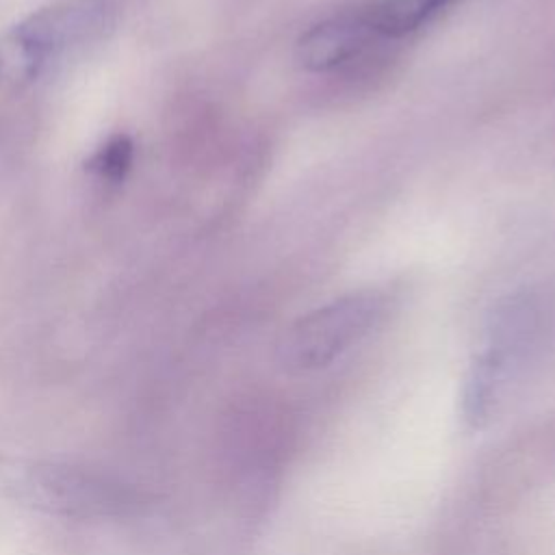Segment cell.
<instances>
[{
  "mask_svg": "<svg viewBox=\"0 0 555 555\" xmlns=\"http://www.w3.org/2000/svg\"><path fill=\"white\" fill-rule=\"evenodd\" d=\"M384 297L360 291L325 304L297 319L280 340L278 358L291 373L325 369L356 343H360L382 319Z\"/></svg>",
  "mask_w": 555,
  "mask_h": 555,
  "instance_id": "cell-1",
  "label": "cell"
},
{
  "mask_svg": "<svg viewBox=\"0 0 555 555\" xmlns=\"http://www.w3.org/2000/svg\"><path fill=\"white\" fill-rule=\"evenodd\" d=\"M20 496L65 516H130L147 505L143 492L95 470L37 464L17 477Z\"/></svg>",
  "mask_w": 555,
  "mask_h": 555,
  "instance_id": "cell-2",
  "label": "cell"
},
{
  "mask_svg": "<svg viewBox=\"0 0 555 555\" xmlns=\"http://www.w3.org/2000/svg\"><path fill=\"white\" fill-rule=\"evenodd\" d=\"M67 26L69 11L63 7L41 9L13 26L0 39V87L22 89L33 82Z\"/></svg>",
  "mask_w": 555,
  "mask_h": 555,
  "instance_id": "cell-3",
  "label": "cell"
},
{
  "mask_svg": "<svg viewBox=\"0 0 555 555\" xmlns=\"http://www.w3.org/2000/svg\"><path fill=\"white\" fill-rule=\"evenodd\" d=\"M371 33L366 13L332 17L299 37L295 56L304 69L327 72L358 54Z\"/></svg>",
  "mask_w": 555,
  "mask_h": 555,
  "instance_id": "cell-4",
  "label": "cell"
},
{
  "mask_svg": "<svg viewBox=\"0 0 555 555\" xmlns=\"http://www.w3.org/2000/svg\"><path fill=\"white\" fill-rule=\"evenodd\" d=\"M449 0H379L369 13L371 30L386 37H401L416 30Z\"/></svg>",
  "mask_w": 555,
  "mask_h": 555,
  "instance_id": "cell-5",
  "label": "cell"
},
{
  "mask_svg": "<svg viewBox=\"0 0 555 555\" xmlns=\"http://www.w3.org/2000/svg\"><path fill=\"white\" fill-rule=\"evenodd\" d=\"M132 139L128 134H115L85 160V171L106 182H121L132 165Z\"/></svg>",
  "mask_w": 555,
  "mask_h": 555,
  "instance_id": "cell-6",
  "label": "cell"
}]
</instances>
